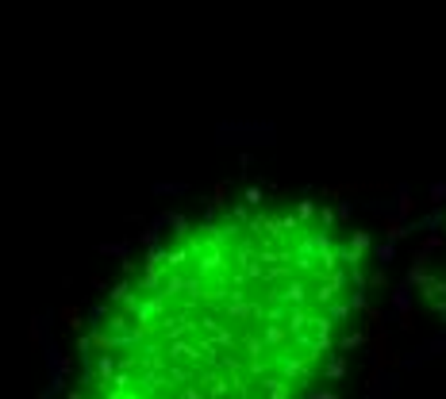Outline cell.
Segmentation results:
<instances>
[{
  "instance_id": "cell-2",
  "label": "cell",
  "mask_w": 446,
  "mask_h": 399,
  "mask_svg": "<svg viewBox=\"0 0 446 399\" xmlns=\"http://www.w3.org/2000/svg\"><path fill=\"white\" fill-rule=\"evenodd\" d=\"M439 269H442V292H446V226H442V242H439Z\"/></svg>"
},
{
  "instance_id": "cell-1",
  "label": "cell",
  "mask_w": 446,
  "mask_h": 399,
  "mask_svg": "<svg viewBox=\"0 0 446 399\" xmlns=\"http://www.w3.org/2000/svg\"><path fill=\"white\" fill-rule=\"evenodd\" d=\"M366 234L285 192L173 219L96 299L66 399H335L369 323Z\"/></svg>"
}]
</instances>
